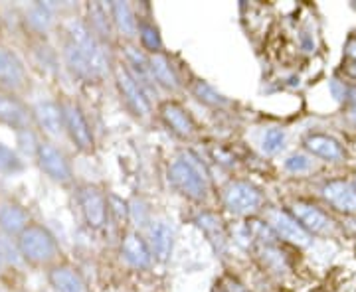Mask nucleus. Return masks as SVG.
<instances>
[{
  "mask_svg": "<svg viewBox=\"0 0 356 292\" xmlns=\"http://www.w3.org/2000/svg\"><path fill=\"white\" fill-rule=\"evenodd\" d=\"M192 95L200 103L208 105V107H224V105H228V99L222 93H218L210 83L202 81V79H196L192 83Z\"/></svg>",
  "mask_w": 356,
  "mask_h": 292,
  "instance_id": "a878e982",
  "label": "nucleus"
},
{
  "mask_svg": "<svg viewBox=\"0 0 356 292\" xmlns=\"http://www.w3.org/2000/svg\"><path fill=\"white\" fill-rule=\"evenodd\" d=\"M0 123L16 130H28L32 123V113L13 93H0Z\"/></svg>",
  "mask_w": 356,
  "mask_h": 292,
  "instance_id": "4468645a",
  "label": "nucleus"
},
{
  "mask_svg": "<svg viewBox=\"0 0 356 292\" xmlns=\"http://www.w3.org/2000/svg\"><path fill=\"white\" fill-rule=\"evenodd\" d=\"M168 182L192 202H204L208 198V172L192 153H184L168 166Z\"/></svg>",
  "mask_w": 356,
  "mask_h": 292,
  "instance_id": "f257e3e1",
  "label": "nucleus"
},
{
  "mask_svg": "<svg viewBox=\"0 0 356 292\" xmlns=\"http://www.w3.org/2000/svg\"><path fill=\"white\" fill-rule=\"evenodd\" d=\"M20 170H22L20 156L14 153L13 148H8L6 144L0 142V172H4V174H16Z\"/></svg>",
  "mask_w": 356,
  "mask_h": 292,
  "instance_id": "cd10ccee",
  "label": "nucleus"
},
{
  "mask_svg": "<svg viewBox=\"0 0 356 292\" xmlns=\"http://www.w3.org/2000/svg\"><path fill=\"white\" fill-rule=\"evenodd\" d=\"M30 225V216L22 205L18 203H4L0 205V229L6 235H20Z\"/></svg>",
  "mask_w": 356,
  "mask_h": 292,
  "instance_id": "4be33fe9",
  "label": "nucleus"
},
{
  "mask_svg": "<svg viewBox=\"0 0 356 292\" xmlns=\"http://www.w3.org/2000/svg\"><path fill=\"white\" fill-rule=\"evenodd\" d=\"M26 85V69L13 50L0 46V87L18 91Z\"/></svg>",
  "mask_w": 356,
  "mask_h": 292,
  "instance_id": "f8f14e48",
  "label": "nucleus"
},
{
  "mask_svg": "<svg viewBox=\"0 0 356 292\" xmlns=\"http://www.w3.org/2000/svg\"><path fill=\"white\" fill-rule=\"evenodd\" d=\"M196 225L202 229L204 235L208 237V241L214 245L216 253L222 255L226 251V243H228L226 229H224V223H222V219H220L216 214L204 212V214H200V216L196 217Z\"/></svg>",
  "mask_w": 356,
  "mask_h": 292,
  "instance_id": "b1692460",
  "label": "nucleus"
},
{
  "mask_svg": "<svg viewBox=\"0 0 356 292\" xmlns=\"http://www.w3.org/2000/svg\"><path fill=\"white\" fill-rule=\"evenodd\" d=\"M28 18H30V24L34 26L36 30L44 32V30L50 28L54 14H51L50 6H46V4H34L30 8V12H28Z\"/></svg>",
  "mask_w": 356,
  "mask_h": 292,
  "instance_id": "c85d7f7f",
  "label": "nucleus"
},
{
  "mask_svg": "<svg viewBox=\"0 0 356 292\" xmlns=\"http://www.w3.org/2000/svg\"><path fill=\"white\" fill-rule=\"evenodd\" d=\"M36 160L40 170L58 184H70L74 180V170L64 151H60L54 142H40L36 146Z\"/></svg>",
  "mask_w": 356,
  "mask_h": 292,
  "instance_id": "0eeeda50",
  "label": "nucleus"
},
{
  "mask_svg": "<svg viewBox=\"0 0 356 292\" xmlns=\"http://www.w3.org/2000/svg\"><path fill=\"white\" fill-rule=\"evenodd\" d=\"M293 217L303 225L307 233H329L332 229V221L325 216L318 207L307 202L293 203Z\"/></svg>",
  "mask_w": 356,
  "mask_h": 292,
  "instance_id": "f3484780",
  "label": "nucleus"
},
{
  "mask_svg": "<svg viewBox=\"0 0 356 292\" xmlns=\"http://www.w3.org/2000/svg\"><path fill=\"white\" fill-rule=\"evenodd\" d=\"M305 146L309 153L323 158V160H329V162H337V160L344 158V151L339 144V140L327 137V135H309L305 139Z\"/></svg>",
  "mask_w": 356,
  "mask_h": 292,
  "instance_id": "5701e85b",
  "label": "nucleus"
},
{
  "mask_svg": "<svg viewBox=\"0 0 356 292\" xmlns=\"http://www.w3.org/2000/svg\"><path fill=\"white\" fill-rule=\"evenodd\" d=\"M115 81H117V89L121 95V101L125 103L129 113L137 119H149L151 117V99L147 97V93L140 89V85L135 81V77L129 74V69L123 64L115 67Z\"/></svg>",
  "mask_w": 356,
  "mask_h": 292,
  "instance_id": "20e7f679",
  "label": "nucleus"
},
{
  "mask_svg": "<svg viewBox=\"0 0 356 292\" xmlns=\"http://www.w3.org/2000/svg\"><path fill=\"white\" fill-rule=\"evenodd\" d=\"M67 42H72L76 48L83 51L88 55V60L93 65L97 77H102L107 69V58L102 50V44L97 42V38L89 32V28L86 22H70L67 28Z\"/></svg>",
  "mask_w": 356,
  "mask_h": 292,
  "instance_id": "6e6552de",
  "label": "nucleus"
},
{
  "mask_svg": "<svg viewBox=\"0 0 356 292\" xmlns=\"http://www.w3.org/2000/svg\"><path fill=\"white\" fill-rule=\"evenodd\" d=\"M107 12L111 18L115 32H119V36L125 40H135L139 36V20L135 18V12L131 8L129 2L113 0L107 6Z\"/></svg>",
  "mask_w": 356,
  "mask_h": 292,
  "instance_id": "dca6fc26",
  "label": "nucleus"
},
{
  "mask_svg": "<svg viewBox=\"0 0 356 292\" xmlns=\"http://www.w3.org/2000/svg\"><path fill=\"white\" fill-rule=\"evenodd\" d=\"M121 255L127 261L129 267L145 270L153 265V255L149 249V243L140 237L137 231H127L121 241Z\"/></svg>",
  "mask_w": 356,
  "mask_h": 292,
  "instance_id": "9b49d317",
  "label": "nucleus"
},
{
  "mask_svg": "<svg viewBox=\"0 0 356 292\" xmlns=\"http://www.w3.org/2000/svg\"><path fill=\"white\" fill-rule=\"evenodd\" d=\"M172 245H175L172 227L166 221H154L149 229V249L154 261L166 263L172 253Z\"/></svg>",
  "mask_w": 356,
  "mask_h": 292,
  "instance_id": "a211bd4d",
  "label": "nucleus"
},
{
  "mask_svg": "<svg viewBox=\"0 0 356 292\" xmlns=\"http://www.w3.org/2000/svg\"><path fill=\"white\" fill-rule=\"evenodd\" d=\"M331 91H332V95L339 99V101H346L348 99V87L344 85V83H341L339 79H332L331 81Z\"/></svg>",
  "mask_w": 356,
  "mask_h": 292,
  "instance_id": "2f4dec72",
  "label": "nucleus"
},
{
  "mask_svg": "<svg viewBox=\"0 0 356 292\" xmlns=\"http://www.w3.org/2000/svg\"><path fill=\"white\" fill-rule=\"evenodd\" d=\"M64 60L65 65L70 67V71H72L74 76L79 77V79H86V81L99 79L97 74H95V69H93V65H91V62L88 60V55L79 50V48H76L72 42H65Z\"/></svg>",
  "mask_w": 356,
  "mask_h": 292,
  "instance_id": "393cba45",
  "label": "nucleus"
},
{
  "mask_svg": "<svg viewBox=\"0 0 356 292\" xmlns=\"http://www.w3.org/2000/svg\"><path fill=\"white\" fill-rule=\"evenodd\" d=\"M18 253L22 255L26 263L44 267V265H51L58 259L60 247L48 229L30 223L18 235Z\"/></svg>",
  "mask_w": 356,
  "mask_h": 292,
  "instance_id": "f03ea898",
  "label": "nucleus"
},
{
  "mask_svg": "<svg viewBox=\"0 0 356 292\" xmlns=\"http://www.w3.org/2000/svg\"><path fill=\"white\" fill-rule=\"evenodd\" d=\"M353 119H355V123H356V107H355V113H353Z\"/></svg>",
  "mask_w": 356,
  "mask_h": 292,
  "instance_id": "f704fd0d",
  "label": "nucleus"
},
{
  "mask_svg": "<svg viewBox=\"0 0 356 292\" xmlns=\"http://www.w3.org/2000/svg\"><path fill=\"white\" fill-rule=\"evenodd\" d=\"M267 221H269V227L273 229V233L277 237H283L285 241L293 243V245H299V247H305V245L311 243V235L307 233L303 225L289 212L271 209L267 214Z\"/></svg>",
  "mask_w": 356,
  "mask_h": 292,
  "instance_id": "1a4fd4ad",
  "label": "nucleus"
},
{
  "mask_svg": "<svg viewBox=\"0 0 356 292\" xmlns=\"http://www.w3.org/2000/svg\"><path fill=\"white\" fill-rule=\"evenodd\" d=\"M77 202H79L81 216L86 219L89 229L99 231V229L105 227L107 217H109V200L99 186H93V184L79 186Z\"/></svg>",
  "mask_w": 356,
  "mask_h": 292,
  "instance_id": "423d86ee",
  "label": "nucleus"
},
{
  "mask_svg": "<svg viewBox=\"0 0 356 292\" xmlns=\"http://www.w3.org/2000/svg\"><path fill=\"white\" fill-rule=\"evenodd\" d=\"M323 196L334 209L356 214V186L346 180H331L323 186Z\"/></svg>",
  "mask_w": 356,
  "mask_h": 292,
  "instance_id": "ddd939ff",
  "label": "nucleus"
},
{
  "mask_svg": "<svg viewBox=\"0 0 356 292\" xmlns=\"http://www.w3.org/2000/svg\"><path fill=\"white\" fill-rule=\"evenodd\" d=\"M88 28L89 32L97 38L99 44L111 42L113 40V24L107 8L103 6L102 2H89L88 4Z\"/></svg>",
  "mask_w": 356,
  "mask_h": 292,
  "instance_id": "aec40b11",
  "label": "nucleus"
},
{
  "mask_svg": "<svg viewBox=\"0 0 356 292\" xmlns=\"http://www.w3.org/2000/svg\"><path fill=\"white\" fill-rule=\"evenodd\" d=\"M285 146V132L281 128H269L264 137V153L277 154Z\"/></svg>",
  "mask_w": 356,
  "mask_h": 292,
  "instance_id": "c756f323",
  "label": "nucleus"
},
{
  "mask_svg": "<svg viewBox=\"0 0 356 292\" xmlns=\"http://www.w3.org/2000/svg\"><path fill=\"white\" fill-rule=\"evenodd\" d=\"M311 158L305 156V154H291L287 160H285V168L289 170V172H295V174H301V172H307L309 168H311Z\"/></svg>",
  "mask_w": 356,
  "mask_h": 292,
  "instance_id": "7c9ffc66",
  "label": "nucleus"
},
{
  "mask_svg": "<svg viewBox=\"0 0 356 292\" xmlns=\"http://www.w3.org/2000/svg\"><path fill=\"white\" fill-rule=\"evenodd\" d=\"M226 291L228 292H250L248 289H243L240 282H236V280H228V284H226Z\"/></svg>",
  "mask_w": 356,
  "mask_h": 292,
  "instance_id": "473e14b6",
  "label": "nucleus"
},
{
  "mask_svg": "<svg viewBox=\"0 0 356 292\" xmlns=\"http://www.w3.org/2000/svg\"><path fill=\"white\" fill-rule=\"evenodd\" d=\"M222 202L224 207L234 216H250L259 209L264 202V196L259 188L245 180H232L222 190Z\"/></svg>",
  "mask_w": 356,
  "mask_h": 292,
  "instance_id": "7ed1b4c3",
  "label": "nucleus"
},
{
  "mask_svg": "<svg viewBox=\"0 0 356 292\" xmlns=\"http://www.w3.org/2000/svg\"><path fill=\"white\" fill-rule=\"evenodd\" d=\"M346 55L353 58L356 64V40H350V42H348V46H346Z\"/></svg>",
  "mask_w": 356,
  "mask_h": 292,
  "instance_id": "72a5a7b5",
  "label": "nucleus"
},
{
  "mask_svg": "<svg viewBox=\"0 0 356 292\" xmlns=\"http://www.w3.org/2000/svg\"><path fill=\"white\" fill-rule=\"evenodd\" d=\"M0 265H2V255H0Z\"/></svg>",
  "mask_w": 356,
  "mask_h": 292,
  "instance_id": "c9c22d12",
  "label": "nucleus"
},
{
  "mask_svg": "<svg viewBox=\"0 0 356 292\" xmlns=\"http://www.w3.org/2000/svg\"><path fill=\"white\" fill-rule=\"evenodd\" d=\"M62 113H64V132L70 137V140L76 144L79 153L91 154L95 151V137L93 130L89 127L88 119L79 105L74 101L62 103Z\"/></svg>",
  "mask_w": 356,
  "mask_h": 292,
  "instance_id": "39448f33",
  "label": "nucleus"
},
{
  "mask_svg": "<svg viewBox=\"0 0 356 292\" xmlns=\"http://www.w3.org/2000/svg\"><path fill=\"white\" fill-rule=\"evenodd\" d=\"M32 121L46 132L48 137H60L64 132V113L62 103L42 101L32 111Z\"/></svg>",
  "mask_w": 356,
  "mask_h": 292,
  "instance_id": "2eb2a0df",
  "label": "nucleus"
},
{
  "mask_svg": "<svg viewBox=\"0 0 356 292\" xmlns=\"http://www.w3.org/2000/svg\"><path fill=\"white\" fill-rule=\"evenodd\" d=\"M149 69H151V76H153L156 87H163V89L172 91V93L180 89L177 71L163 51L149 55Z\"/></svg>",
  "mask_w": 356,
  "mask_h": 292,
  "instance_id": "6ab92c4d",
  "label": "nucleus"
},
{
  "mask_svg": "<svg viewBox=\"0 0 356 292\" xmlns=\"http://www.w3.org/2000/svg\"><path fill=\"white\" fill-rule=\"evenodd\" d=\"M137 38L140 40L143 50L149 51V55L163 51V40H161V34H159V28L151 24V22L139 20V36Z\"/></svg>",
  "mask_w": 356,
  "mask_h": 292,
  "instance_id": "bb28decb",
  "label": "nucleus"
},
{
  "mask_svg": "<svg viewBox=\"0 0 356 292\" xmlns=\"http://www.w3.org/2000/svg\"><path fill=\"white\" fill-rule=\"evenodd\" d=\"M51 289L56 292H86V282L70 265H54L48 273Z\"/></svg>",
  "mask_w": 356,
  "mask_h": 292,
  "instance_id": "412c9836",
  "label": "nucleus"
},
{
  "mask_svg": "<svg viewBox=\"0 0 356 292\" xmlns=\"http://www.w3.org/2000/svg\"><path fill=\"white\" fill-rule=\"evenodd\" d=\"M161 119L166 125V128L177 135L178 139H192L196 132V125L191 113L175 101H166L161 105Z\"/></svg>",
  "mask_w": 356,
  "mask_h": 292,
  "instance_id": "9d476101",
  "label": "nucleus"
}]
</instances>
